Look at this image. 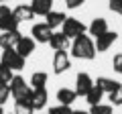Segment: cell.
Returning a JSON list of instances; mask_svg holds the SVG:
<instances>
[{
	"label": "cell",
	"instance_id": "1",
	"mask_svg": "<svg viewBox=\"0 0 122 114\" xmlns=\"http://www.w3.org/2000/svg\"><path fill=\"white\" fill-rule=\"evenodd\" d=\"M71 55L77 57V59H94L96 57V45H94V41H92L90 35H79L73 39V43H71Z\"/></svg>",
	"mask_w": 122,
	"mask_h": 114
},
{
	"label": "cell",
	"instance_id": "2",
	"mask_svg": "<svg viewBox=\"0 0 122 114\" xmlns=\"http://www.w3.org/2000/svg\"><path fill=\"white\" fill-rule=\"evenodd\" d=\"M8 86H10V96L14 98V102L16 100H30V86L25 82L22 75H14Z\"/></svg>",
	"mask_w": 122,
	"mask_h": 114
},
{
	"label": "cell",
	"instance_id": "3",
	"mask_svg": "<svg viewBox=\"0 0 122 114\" xmlns=\"http://www.w3.org/2000/svg\"><path fill=\"white\" fill-rule=\"evenodd\" d=\"M86 31H87V26L83 25L79 18H73V16H67L65 21H63V25H61V33H63L67 39H75V37L83 35Z\"/></svg>",
	"mask_w": 122,
	"mask_h": 114
},
{
	"label": "cell",
	"instance_id": "4",
	"mask_svg": "<svg viewBox=\"0 0 122 114\" xmlns=\"http://www.w3.org/2000/svg\"><path fill=\"white\" fill-rule=\"evenodd\" d=\"M25 57L22 55H18L14 49H4L2 51V57H0V63H4L6 67H10L12 71H20V69H25Z\"/></svg>",
	"mask_w": 122,
	"mask_h": 114
},
{
	"label": "cell",
	"instance_id": "5",
	"mask_svg": "<svg viewBox=\"0 0 122 114\" xmlns=\"http://www.w3.org/2000/svg\"><path fill=\"white\" fill-rule=\"evenodd\" d=\"M0 31H18V21L14 18L12 10L6 4H0Z\"/></svg>",
	"mask_w": 122,
	"mask_h": 114
},
{
	"label": "cell",
	"instance_id": "6",
	"mask_svg": "<svg viewBox=\"0 0 122 114\" xmlns=\"http://www.w3.org/2000/svg\"><path fill=\"white\" fill-rule=\"evenodd\" d=\"M30 35L37 43H49L53 37V29L47 25V22H39V25H33L30 29Z\"/></svg>",
	"mask_w": 122,
	"mask_h": 114
},
{
	"label": "cell",
	"instance_id": "7",
	"mask_svg": "<svg viewBox=\"0 0 122 114\" xmlns=\"http://www.w3.org/2000/svg\"><path fill=\"white\" fill-rule=\"evenodd\" d=\"M116 39H118V33H116V31H106L104 35L96 37V41H94V45H96V53L108 51V49L116 43Z\"/></svg>",
	"mask_w": 122,
	"mask_h": 114
},
{
	"label": "cell",
	"instance_id": "8",
	"mask_svg": "<svg viewBox=\"0 0 122 114\" xmlns=\"http://www.w3.org/2000/svg\"><path fill=\"white\" fill-rule=\"evenodd\" d=\"M69 67H71V61H69L67 51H55V57H53V73L61 75V73H65Z\"/></svg>",
	"mask_w": 122,
	"mask_h": 114
},
{
	"label": "cell",
	"instance_id": "9",
	"mask_svg": "<svg viewBox=\"0 0 122 114\" xmlns=\"http://www.w3.org/2000/svg\"><path fill=\"white\" fill-rule=\"evenodd\" d=\"M92 88H94V82H92L90 75H87L86 71L77 73V78H75V94H77V96H83V98H86V94L90 92Z\"/></svg>",
	"mask_w": 122,
	"mask_h": 114
},
{
	"label": "cell",
	"instance_id": "10",
	"mask_svg": "<svg viewBox=\"0 0 122 114\" xmlns=\"http://www.w3.org/2000/svg\"><path fill=\"white\" fill-rule=\"evenodd\" d=\"M47 100H49V94L45 88L30 90V106H33V110H43L47 106Z\"/></svg>",
	"mask_w": 122,
	"mask_h": 114
},
{
	"label": "cell",
	"instance_id": "11",
	"mask_svg": "<svg viewBox=\"0 0 122 114\" xmlns=\"http://www.w3.org/2000/svg\"><path fill=\"white\" fill-rule=\"evenodd\" d=\"M37 47V41L33 39V37H20V41L16 43V47H14V51L18 53V55H22L26 59L29 55H33V51H35Z\"/></svg>",
	"mask_w": 122,
	"mask_h": 114
},
{
	"label": "cell",
	"instance_id": "12",
	"mask_svg": "<svg viewBox=\"0 0 122 114\" xmlns=\"http://www.w3.org/2000/svg\"><path fill=\"white\" fill-rule=\"evenodd\" d=\"M20 31H6L0 35V49L4 51V49H14L16 43L20 41Z\"/></svg>",
	"mask_w": 122,
	"mask_h": 114
},
{
	"label": "cell",
	"instance_id": "13",
	"mask_svg": "<svg viewBox=\"0 0 122 114\" xmlns=\"http://www.w3.org/2000/svg\"><path fill=\"white\" fill-rule=\"evenodd\" d=\"M87 31H90V35L94 37V39L100 37V35H104V33L108 31V22H106V18H102V16L94 18V21L90 22V26H87Z\"/></svg>",
	"mask_w": 122,
	"mask_h": 114
},
{
	"label": "cell",
	"instance_id": "14",
	"mask_svg": "<svg viewBox=\"0 0 122 114\" xmlns=\"http://www.w3.org/2000/svg\"><path fill=\"white\" fill-rule=\"evenodd\" d=\"M30 8H33L35 14H39V16H47L53 10V0H33L30 2Z\"/></svg>",
	"mask_w": 122,
	"mask_h": 114
},
{
	"label": "cell",
	"instance_id": "15",
	"mask_svg": "<svg viewBox=\"0 0 122 114\" xmlns=\"http://www.w3.org/2000/svg\"><path fill=\"white\" fill-rule=\"evenodd\" d=\"M49 45L53 47V51H67V49L71 47V45H69V39H67L63 33H53Z\"/></svg>",
	"mask_w": 122,
	"mask_h": 114
},
{
	"label": "cell",
	"instance_id": "16",
	"mask_svg": "<svg viewBox=\"0 0 122 114\" xmlns=\"http://www.w3.org/2000/svg\"><path fill=\"white\" fill-rule=\"evenodd\" d=\"M75 98H77L75 90H69V88L57 90V100H59V104H63V106H71L75 102Z\"/></svg>",
	"mask_w": 122,
	"mask_h": 114
},
{
	"label": "cell",
	"instance_id": "17",
	"mask_svg": "<svg viewBox=\"0 0 122 114\" xmlns=\"http://www.w3.org/2000/svg\"><path fill=\"white\" fill-rule=\"evenodd\" d=\"M12 14H14V18H16L18 22H22V21H30V18L35 16L33 8H30V6H26V4H18L16 8L12 10Z\"/></svg>",
	"mask_w": 122,
	"mask_h": 114
},
{
	"label": "cell",
	"instance_id": "18",
	"mask_svg": "<svg viewBox=\"0 0 122 114\" xmlns=\"http://www.w3.org/2000/svg\"><path fill=\"white\" fill-rule=\"evenodd\" d=\"M94 83H96L104 94H112L114 90L118 88V83H120V82H114V79H110V78H98Z\"/></svg>",
	"mask_w": 122,
	"mask_h": 114
},
{
	"label": "cell",
	"instance_id": "19",
	"mask_svg": "<svg viewBox=\"0 0 122 114\" xmlns=\"http://www.w3.org/2000/svg\"><path fill=\"white\" fill-rule=\"evenodd\" d=\"M65 14L63 12H57V10H51V12L47 14V16H45V22H47L49 26H51V29H57V26H61L63 25V21H65Z\"/></svg>",
	"mask_w": 122,
	"mask_h": 114
},
{
	"label": "cell",
	"instance_id": "20",
	"mask_svg": "<svg viewBox=\"0 0 122 114\" xmlns=\"http://www.w3.org/2000/svg\"><path fill=\"white\" fill-rule=\"evenodd\" d=\"M102 96H104V92H102L96 83H94V88L86 94V102H87L90 106H96V104H100V102H102Z\"/></svg>",
	"mask_w": 122,
	"mask_h": 114
},
{
	"label": "cell",
	"instance_id": "21",
	"mask_svg": "<svg viewBox=\"0 0 122 114\" xmlns=\"http://www.w3.org/2000/svg\"><path fill=\"white\" fill-rule=\"evenodd\" d=\"M47 83V73L45 71H35L30 75V90H37V88H45Z\"/></svg>",
	"mask_w": 122,
	"mask_h": 114
},
{
	"label": "cell",
	"instance_id": "22",
	"mask_svg": "<svg viewBox=\"0 0 122 114\" xmlns=\"http://www.w3.org/2000/svg\"><path fill=\"white\" fill-rule=\"evenodd\" d=\"M33 106H30V100H16L14 102V114H33Z\"/></svg>",
	"mask_w": 122,
	"mask_h": 114
},
{
	"label": "cell",
	"instance_id": "23",
	"mask_svg": "<svg viewBox=\"0 0 122 114\" xmlns=\"http://www.w3.org/2000/svg\"><path fill=\"white\" fill-rule=\"evenodd\" d=\"M12 78H14V71L10 67H6L4 63H0V83H10Z\"/></svg>",
	"mask_w": 122,
	"mask_h": 114
},
{
	"label": "cell",
	"instance_id": "24",
	"mask_svg": "<svg viewBox=\"0 0 122 114\" xmlns=\"http://www.w3.org/2000/svg\"><path fill=\"white\" fill-rule=\"evenodd\" d=\"M108 98H110L112 106H122V83H118V88L112 94H108Z\"/></svg>",
	"mask_w": 122,
	"mask_h": 114
},
{
	"label": "cell",
	"instance_id": "25",
	"mask_svg": "<svg viewBox=\"0 0 122 114\" xmlns=\"http://www.w3.org/2000/svg\"><path fill=\"white\" fill-rule=\"evenodd\" d=\"M90 114H112V104H96L90 108Z\"/></svg>",
	"mask_w": 122,
	"mask_h": 114
},
{
	"label": "cell",
	"instance_id": "26",
	"mask_svg": "<svg viewBox=\"0 0 122 114\" xmlns=\"http://www.w3.org/2000/svg\"><path fill=\"white\" fill-rule=\"evenodd\" d=\"M8 98H10V86L8 83H0V106H4Z\"/></svg>",
	"mask_w": 122,
	"mask_h": 114
},
{
	"label": "cell",
	"instance_id": "27",
	"mask_svg": "<svg viewBox=\"0 0 122 114\" xmlns=\"http://www.w3.org/2000/svg\"><path fill=\"white\" fill-rule=\"evenodd\" d=\"M71 112H73V110H71V106H63V104L49 108V114H71Z\"/></svg>",
	"mask_w": 122,
	"mask_h": 114
},
{
	"label": "cell",
	"instance_id": "28",
	"mask_svg": "<svg viewBox=\"0 0 122 114\" xmlns=\"http://www.w3.org/2000/svg\"><path fill=\"white\" fill-rule=\"evenodd\" d=\"M112 67H114V71H116V73H122V53H116V55H114Z\"/></svg>",
	"mask_w": 122,
	"mask_h": 114
},
{
	"label": "cell",
	"instance_id": "29",
	"mask_svg": "<svg viewBox=\"0 0 122 114\" xmlns=\"http://www.w3.org/2000/svg\"><path fill=\"white\" fill-rule=\"evenodd\" d=\"M110 10L112 12H116V14H120L122 16V0H110Z\"/></svg>",
	"mask_w": 122,
	"mask_h": 114
},
{
	"label": "cell",
	"instance_id": "30",
	"mask_svg": "<svg viewBox=\"0 0 122 114\" xmlns=\"http://www.w3.org/2000/svg\"><path fill=\"white\" fill-rule=\"evenodd\" d=\"M83 2H86V0H65V6L71 8V10H75V8H79Z\"/></svg>",
	"mask_w": 122,
	"mask_h": 114
},
{
	"label": "cell",
	"instance_id": "31",
	"mask_svg": "<svg viewBox=\"0 0 122 114\" xmlns=\"http://www.w3.org/2000/svg\"><path fill=\"white\" fill-rule=\"evenodd\" d=\"M71 114H90V112H86V110H73Z\"/></svg>",
	"mask_w": 122,
	"mask_h": 114
},
{
	"label": "cell",
	"instance_id": "32",
	"mask_svg": "<svg viewBox=\"0 0 122 114\" xmlns=\"http://www.w3.org/2000/svg\"><path fill=\"white\" fill-rule=\"evenodd\" d=\"M0 114H6V112H4V110H2V106H0Z\"/></svg>",
	"mask_w": 122,
	"mask_h": 114
},
{
	"label": "cell",
	"instance_id": "33",
	"mask_svg": "<svg viewBox=\"0 0 122 114\" xmlns=\"http://www.w3.org/2000/svg\"><path fill=\"white\" fill-rule=\"evenodd\" d=\"M0 2H6V0H0Z\"/></svg>",
	"mask_w": 122,
	"mask_h": 114
}]
</instances>
